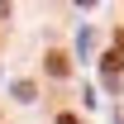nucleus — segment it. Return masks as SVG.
I'll use <instances>...</instances> for the list:
<instances>
[{
  "label": "nucleus",
  "instance_id": "2",
  "mask_svg": "<svg viewBox=\"0 0 124 124\" xmlns=\"http://www.w3.org/2000/svg\"><path fill=\"white\" fill-rule=\"evenodd\" d=\"M100 67H105V77H115V72L124 67V57H119V53H105V62H100Z\"/></svg>",
  "mask_w": 124,
  "mask_h": 124
},
{
  "label": "nucleus",
  "instance_id": "3",
  "mask_svg": "<svg viewBox=\"0 0 124 124\" xmlns=\"http://www.w3.org/2000/svg\"><path fill=\"white\" fill-rule=\"evenodd\" d=\"M57 124H81V119H77V115H57Z\"/></svg>",
  "mask_w": 124,
  "mask_h": 124
},
{
  "label": "nucleus",
  "instance_id": "1",
  "mask_svg": "<svg viewBox=\"0 0 124 124\" xmlns=\"http://www.w3.org/2000/svg\"><path fill=\"white\" fill-rule=\"evenodd\" d=\"M67 67H72V62H67V53H57V48H53V53H48V72H53V77H67Z\"/></svg>",
  "mask_w": 124,
  "mask_h": 124
}]
</instances>
